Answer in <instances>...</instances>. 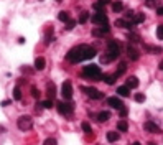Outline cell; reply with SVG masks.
I'll list each match as a JSON object with an SVG mask.
<instances>
[{
	"mask_svg": "<svg viewBox=\"0 0 163 145\" xmlns=\"http://www.w3.org/2000/svg\"><path fill=\"white\" fill-rule=\"evenodd\" d=\"M87 45H77L74 48H71V50L68 51L66 55V59L69 63H81L84 61V50H86Z\"/></svg>",
	"mask_w": 163,
	"mask_h": 145,
	"instance_id": "6da1fadb",
	"label": "cell"
},
{
	"mask_svg": "<svg viewBox=\"0 0 163 145\" xmlns=\"http://www.w3.org/2000/svg\"><path fill=\"white\" fill-rule=\"evenodd\" d=\"M83 76L87 78V79H91V81H101L104 74L101 72V68L97 66V64H89V66H84Z\"/></svg>",
	"mask_w": 163,
	"mask_h": 145,
	"instance_id": "7a4b0ae2",
	"label": "cell"
},
{
	"mask_svg": "<svg viewBox=\"0 0 163 145\" xmlns=\"http://www.w3.org/2000/svg\"><path fill=\"white\" fill-rule=\"evenodd\" d=\"M109 56V59H115V58H119V55H120V45L115 41V40H111V41L107 43V53H105Z\"/></svg>",
	"mask_w": 163,
	"mask_h": 145,
	"instance_id": "3957f363",
	"label": "cell"
},
{
	"mask_svg": "<svg viewBox=\"0 0 163 145\" xmlns=\"http://www.w3.org/2000/svg\"><path fill=\"white\" fill-rule=\"evenodd\" d=\"M17 127L20 130H30L33 127V119L30 115H22L18 120H17Z\"/></svg>",
	"mask_w": 163,
	"mask_h": 145,
	"instance_id": "277c9868",
	"label": "cell"
},
{
	"mask_svg": "<svg viewBox=\"0 0 163 145\" xmlns=\"http://www.w3.org/2000/svg\"><path fill=\"white\" fill-rule=\"evenodd\" d=\"M92 23L97 27H102V25H109V20H107V15L104 13V12H97V13H94L91 17Z\"/></svg>",
	"mask_w": 163,
	"mask_h": 145,
	"instance_id": "5b68a950",
	"label": "cell"
},
{
	"mask_svg": "<svg viewBox=\"0 0 163 145\" xmlns=\"http://www.w3.org/2000/svg\"><path fill=\"white\" fill-rule=\"evenodd\" d=\"M56 107H58V112L59 114H63V115H69L73 111H74V106H73L71 102H59L56 104Z\"/></svg>",
	"mask_w": 163,
	"mask_h": 145,
	"instance_id": "8992f818",
	"label": "cell"
},
{
	"mask_svg": "<svg viewBox=\"0 0 163 145\" xmlns=\"http://www.w3.org/2000/svg\"><path fill=\"white\" fill-rule=\"evenodd\" d=\"M83 91L87 94V97H91V99H94V101L104 97V94L99 89H96V87H91V86H89V87H83Z\"/></svg>",
	"mask_w": 163,
	"mask_h": 145,
	"instance_id": "52a82bcc",
	"label": "cell"
},
{
	"mask_svg": "<svg viewBox=\"0 0 163 145\" xmlns=\"http://www.w3.org/2000/svg\"><path fill=\"white\" fill-rule=\"evenodd\" d=\"M61 96H63L66 101H71V97H73V86H71L69 81L63 83V86H61Z\"/></svg>",
	"mask_w": 163,
	"mask_h": 145,
	"instance_id": "ba28073f",
	"label": "cell"
},
{
	"mask_svg": "<svg viewBox=\"0 0 163 145\" xmlns=\"http://www.w3.org/2000/svg\"><path fill=\"white\" fill-rule=\"evenodd\" d=\"M144 127H145V130H147V132H150V134H160V132H161V129L158 127L155 122H152V120H147Z\"/></svg>",
	"mask_w": 163,
	"mask_h": 145,
	"instance_id": "9c48e42d",
	"label": "cell"
},
{
	"mask_svg": "<svg viewBox=\"0 0 163 145\" xmlns=\"http://www.w3.org/2000/svg\"><path fill=\"white\" fill-rule=\"evenodd\" d=\"M107 104H109V106H111L112 109H117V111H120V109L124 107V104H122V101H120L119 97H114V96H112V97H109V99H107Z\"/></svg>",
	"mask_w": 163,
	"mask_h": 145,
	"instance_id": "30bf717a",
	"label": "cell"
},
{
	"mask_svg": "<svg viewBox=\"0 0 163 145\" xmlns=\"http://www.w3.org/2000/svg\"><path fill=\"white\" fill-rule=\"evenodd\" d=\"M127 56L132 59V61H137L138 56H140V53L137 51V48H133L132 45H129V46H127Z\"/></svg>",
	"mask_w": 163,
	"mask_h": 145,
	"instance_id": "8fae6325",
	"label": "cell"
},
{
	"mask_svg": "<svg viewBox=\"0 0 163 145\" xmlns=\"http://www.w3.org/2000/svg\"><path fill=\"white\" fill-rule=\"evenodd\" d=\"M56 86H55V83H48V86H46V94H48V99H55L56 97Z\"/></svg>",
	"mask_w": 163,
	"mask_h": 145,
	"instance_id": "7c38bea8",
	"label": "cell"
},
{
	"mask_svg": "<svg viewBox=\"0 0 163 145\" xmlns=\"http://www.w3.org/2000/svg\"><path fill=\"white\" fill-rule=\"evenodd\" d=\"M115 25H117V27H120V28H127V30H132V28H133L132 22H130V20H127V18H120V20H117Z\"/></svg>",
	"mask_w": 163,
	"mask_h": 145,
	"instance_id": "4fadbf2b",
	"label": "cell"
},
{
	"mask_svg": "<svg viewBox=\"0 0 163 145\" xmlns=\"http://www.w3.org/2000/svg\"><path fill=\"white\" fill-rule=\"evenodd\" d=\"M109 31H111L109 25H102L101 28H96V30L92 31V35H94V36H102V35H107Z\"/></svg>",
	"mask_w": 163,
	"mask_h": 145,
	"instance_id": "5bb4252c",
	"label": "cell"
},
{
	"mask_svg": "<svg viewBox=\"0 0 163 145\" xmlns=\"http://www.w3.org/2000/svg\"><path fill=\"white\" fill-rule=\"evenodd\" d=\"M125 86H127L129 89H135V87L138 86V78H137V76H130V78H127Z\"/></svg>",
	"mask_w": 163,
	"mask_h": 145,
	"instance_id": "9a60e30c",
	"label": "cell"
},
{
	"mask_svg": "<svg viewBox=\"0 0 163 145\" xmlns=\"http://www.w3.org/2000/svg\"><path fill=\"white\" fill-rule=\"evenodd\" d=\"M109 119H111V112H107V111H101L97 114V122H107Z\"/></svg>",
	"mask_w": 163,
	"mask_h": 145,
	"instance_id": "2e32d148",
	"label": "cell"
},
{
	"mask_svg": "<svg viewBox=\"0 0 163 145\" xmlns=\"http://www.w3.org/2000/svg\"><path fill=\"white\" fill-rule=\"evenodd\" d=\"M117 94H119L120 97H129V96H130V89L124 84V86H119V87H117Z\"/></svg>",
	"mask_w": 163,
	"mask_h": 145,
	"instance_id": "e0dca14e",
	"label": "cell"
},
{
	"mask_svg": "<svg viewBox=\"0 0 163 145\" xmlns=\"http://www.w3.org/2000/svg\"><path fill=\"white\" fill-rule=\"evenodd\" d=\"M44 66H46V61H44V58H36L35 59V69H38V71H43L44 69Z\"/></svg>",
	"mask_w": 163,
	"mask_h": 145,
	"instance_id": "ac0fdd59",
	"label": "cell"
},
{
	"mask_svg": "<svg viewBox=\"0 0 163 145\" xmlns=\"http://www.w3.org/2000/svg\"><path fill=\"white\" fill-rule=\"evenodd\" d=\"M144 20H145V15H144V13H135V15L132 17V20H130V22H132L133 27H135V25H138V23H142Z\"/></svg>",
	"mask_w": 163,
	"mask_h": 145,
	"instance_id": "d6986e66",
	"label": "cell"
},
{
	"mask_svg": "<svg viewBox=\"0 0 163 145\" xmlns=\"http://www.w3.org/2000/svg\"><path fill=\"white\" fill-rule=\"evenodd\" d=\"M102 79H104V83H105V84L112 86V84L117 81V76H115V74H104V76H102Z\"/></svg>",
	"mask_w": 163,
	"mask_h": 145,
	"instance_id": "ffe728a7",
	"label": "cell"
},
{
	"mask_svg": "<svg viewBox=\"0 0 163 145\" xmlns=\"http://www.w3.org/2000/svg\"><path fill=\"white\" fill-rule=\"evenodd\" d=\"M117 130H119V132H127L129 130L127 120H119V122H117Z\"/></svg>",
	"mask_w": 163,
	"mask_h": 145,
	"instance_id": "44dd1931",
	"label": "cell"
},
{
	"mask_svg": "<svg viewBox=\"0 0 163 145\" xmlns=\"http://www.w3.org/2000/svg\"><path fill=\"white\" fill-rule=\"evenodd\" d=\"M144 48L147 51H150V53H153V55H157V53H161V48L160 46H152V45H144Z\"/></svg>",
	"mask_w": 163,
	"mask_h": 145,
	"instance_id": "7402d4cb",
	"label": "cell"
},
{
	"mask_svg": "<svg viewBox=\"0 0 163 145\" xmlns=\"http://www.w3.org/2000/svg\"><path fill=\"white\" fill-rule=\"evenodd\" d=\"M112 10L115 12V13H119V12L124 10V3H122L120 0H115V2L112 3Z\"/></svg>",
	"mask_w": 163,
	"mask_h": 145,
	"instance_id": "603a6c76",
	"label": "cell"
},
{
	"mask_svg": "<svg viewBox=\"0 0 163 145\" xmlns=\"http://www.w3.org/2000/svg\"><path fill=\"white\" fill-rule=\"evenodd\" d=\"M119 132H107V140L111 143H114V142H117V140H119Z\"/></svg>",
	"mask_w": 163,
	"mask_h": 145,
	"instance_id": "cb8c5ba5",
	"label": "cell"
},
{
	"mask_svg": "<svg viewBox=\"0 0 163 145\" xmlns=\"http://www.w3.org/2000/svg\"><path fill=\"white\" fill-rule=\"evenodd\" d=\"M58 20H61V22H69L71 18H69L68 12H59V13H58Z\"/></svg>",
	"mask_w": 163,
	"mask_h": 145,
	"instance_id": "d4e9b609",
	"label": "cell"
},
{
	"mask_svg": "<svg viewBox=\"0 0 163 145\" xmlns=\"http://www.w3.org/2000/svg\"><path fill=\"white\" fill-rule=\"evenodd\" d=\"M125 69H127V64H125V63H120V64H119V69H117V72H115V76H117V78L122 76V74L125 72Z\"/></svg>",
	"mask_w": 163,
	"mask_h": 145,
	"instance_id": "484cf974",
	"label": "cell"
},
{
	"mask_svg": "<svg viewBox=\"0 0 163 145\" xmlns=\"http://www.w3.org/2000/svg\"><path fill=\"white\" fill-rule=\"evenodd\" d=\"M40 106H41L43 109H51V107H53V101H51V99L41 101V102H40Z\"/></svg>",
	"mask_w": 163,
	"mask_h": 145,
	"instance_id": "4316f807",
	"label": "cell"
},
{
	"mask_svg": "<svg viewBox=\"0 0 163 145\" xmlns=\"http://www.w3.org/2000/svg\"><path fill=\"white\" fill-rule=\"evenodd\" d=\"M13 99H15V101H20V99H22V91H20L18 86H15V89H13Z\"/></svg>",
	"mask_w": 163,
	"mask_h": 145,
	"instance_id": "83f0119b",
	"label": "cell"
},
{
	"mask_svg": "<svg viewBox=\"0 0 163 145\" xmlns=\"http://www.w3.org/2000/svg\"><path fill=\"white\" fill-rule=\"evenodd\" d=\"M87 20H89V13H87V12H83V13L79 15V20H77V22H79V23H86Z\"/></svg>",
	"mask_w": 163,
	"mask_h": 145,
	"instance_id": "f1b7e54d",
	"label": "cell"
},
{
	"mask_svg": "<svg viewBox=\"0 0 163 145\" xmlns=\"http://www.w3.org/2000/svg\"><path fill=\"white\" fill-rule=\"evenodd\" d=\"M158 5H160V0H147V7H150V9H153V7L158 9Z\"/></svg>",
	"mask_w": 163,
	"mask_h": 145,
	"instance_id": "f546056e",
	"label": "cell"
},
{
	"mask_svg": "<svg viewBox=\"0 0 163 145\" xmlns=\"http://www.w3.org/2000/svg\"><path fill=\"white\" fill-rule=\"evenodd\" d=\"M157 36H158V40H163V23H160L157 27Z\"/></svg>",
	"mask_w": 163,
	"mask_h": 145,
	"instance_id": "4dcf8cb0",
	"label": "cell"
},
{
	"mask_svg": "<svg viewBox=\"0 0 163 145\" xmlns=\"http://www.w3.org/2000/svg\"><path fill=\"white\" fill-rule=\"evenodd\" d=\"M76 20H69V22H66V30H73V28L76 27Z\"/></svg>",
	"mask_w": 163,
	"mask_h": 145,
	"instance_id": "1f68e13d",
	"label": "cell"
},
{
	"mask_svg": "<svg viewBox=\"0 0 163 145\" xmlns=\"http://www.w3.org/2000/svg\"><path fill=\"white\" fill-rule=\"evenodd\" d=\"M43 145H58V142H56V139H51L50 137V139H46L43 142Z\"/></svg>",
	"mask_w": 163,
	"mask_h": 145,
	"instance_id": "d6a6232c",
	"label": "cell"
},
{
	"mask_svg": "<svg viewBox=\"0 0 163 145\" xmlns=\"http://www.w3.org/2000/svg\"><path fill=\"white\" fill-rule=\"evenodd\" d=\"M81 127H83V130H84V132H87V134L92 130L91 126H89V122H83V124H81Z\"/></svg>",
	"mask_w": 163,
	"mask_h": 145,
	"instance_id": "836d02e7",
	"label": "cell"
},
{
	"mask_svg": "<svg viewBox=\"0 0 163 145\" xmlns=\"http://www.w3.org/2000/svg\"><path fill=\"white\" fill-rule=\"evenodd\" d=\"M129 40L132 43H138L140 41V36H137V35H129Z\"/></svg>",
	"mask_w": 163,
	"mask_h": 145,
	"instance_id": "e575fe53",
	"label": "cell"
},
{
	"mask_svg": "<svg viewBox=\"0 0 163 145\" xmlns=\"http://www.w3.org/2000/svg\"><path fill=\"white\" fill-rule=\"evenodd\" d=\"M31 96H33V97H35V99H38V97H40V91H38V89H36V87H35V86H33V87H31Z\"/></svg>",
	"mask_w": 163,
	"mask_h": 145,
	"instance_id": "d590c367",
	"label": "cell"
},
{
	"mask_svg": "<svg viewBox=\"0 0 163 145\" xmlns=\"http://www.w3.org/2000/svg\"><path fill=\"white\" fill-rule=\"evenodd\" d=\"M119 114H120V117H125V115H127V114H129V109H127V107H125V106H124V107H122V109H120V111H119Z\"/></svg>",
	"mask_w": 163,
	"mask_h": 145,
	"instance_id": "8d00e7d4",
	"label": "cell"
},
{
	"mask_svg": "<svg viewBox=\"0 0 163 145\" xmlns=\"http://www.w3.org/2000/svg\"><path fill=\"white\" fill-rule=\"evenodd\" d=\"M135 101H137V102H144V101H145V96L138 92V94H135Z\"/></svg>",
	"mask_w": 163,
	"mask_h": 145,
	"instance_id": "74e56055",
	"label": "cell"
},
{
	"mask_svg": "<svg viewBox=\"0 0 163 145\" xmlns=\"http://www.w3.org/2000/svg\"><path fill=\"white\" fill-rule=\"evenodd\" d=\"M94 9H96L97 12H102V10H104V5H101L99 2H96V3H94Z\"/></svg>",
	"mask_w": 163,
	"mask_h": 145,
	"instance_id": "f35d334b",
	"label": "cell"
},
{
	"mask_svg": "<svg viewBox=\"0 0 163 145\" xmlns=\"http://www.w3.org/2000/svg\"><path fill=\"white\" fill-rule=\"evenodd\" d=\"M157 13L160 15V17H163V5H160V7L157 9Z\"/></svg>",
	"mask_w": 163,
	"mask_h": 145,
	"instance_id": "ab89813d",
	"label": "cell"
},
{
	"mask_svg": "<svg viewBox=\"0 0 163 145\" xmlns=\"http://www.w3.org/2000/svg\"><path fill=\"white\" fill-rule=\"evenodd\" d=\"M97 2H99L101 5H107V3H111V0H97Z\"/></svg>",
	"mask_w": 163,
	"mask_h": 145,
	"instance_id": "60d3db41",
	"label": "cell"
},
{
	"mask_svg": "<svg viewBox=\"0 0 163 145\" xmlns=\"http://www.w3.org/2000/svg\"><path fill=\"white\" fill-rule=\"evenodd\" d=\"M10 102H12V101H3L2 106H10Z\"/></svg>",
	"mask_w": 163,
	"mask_h": 145,
	"instance_id": "b9f144b4",
	"label": "cell"
},
{
	"mask_svg": "<svg viewBox=\"0 0 163 145\" xmlns=\"http://www.w3.org/2000/svg\"><path fill=\"white\" fill-rule=\"evenodd\" d=\"M160 69L163 71V59H161V63H160Z\"/></svg>",
	"mask_w": 163,
	"mask_h": 145,
	"instance_id": "7bdbcfd3",
	"label": "cell"
},
{
	"mask_svg": "<svg viewBox=\"0 0 163 145\" xmlns=\"http://www.w3.org/2000/svg\"><path fill=\"white\" fill-rule=\"evenodd\" d=\"M132 145H140V143H138V142H133V143H132Z\"/></svg>",
	"mask_w": 163,
	"mask_h": 145,
	"instance_id": "ee69618b",
	"label": "cell"
},
{
	"mask_svg": "<svg viewBox=\"0 0 163 145\" xmlns=\"http://www.w3.org/2000/svg\"><path fill=\"white\" fill-rule=\"evenodd\" d=\"M148 145H157V143H153V142H152V143H148Z\"/></svg>",
	"mask_w": 163,
	"mask_h": 145,
	"instance_id": "f6af8a7d",
	"label": "cell"
},
{
	"mask_svg": "<svg viewBox=\"0 0 163 145\" xmlns=\"http://www.w3.org/2000/svg\"><path fill=\"white\" fill-rule=\"evenodd\" d=\"M56 2H63V0H56Z\"/></svg>",
	"mask_w": 163,
	"mask_h": 145,
	"instance_id": "bcb514c9",
	"label": "cell"
}]
</instances>
